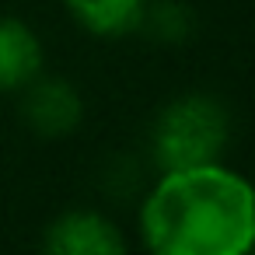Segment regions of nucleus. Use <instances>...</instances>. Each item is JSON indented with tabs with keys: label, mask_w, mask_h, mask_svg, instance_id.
Segmentation results:
<instances>
[{
	"label": "nucleus",
	"mask_w": 255,
	"mask_h": 255,
	"mask_svg": "<svg viewBox=\"0 0 255 255\" xmlns=\"http://www.w3.org/2000/svg\"><path fill=\"white\" fill-rule=\"evenodd\" d=\"M234 119L231 109L210 91H182L168 98L150 119L147 150L157 171L199 168L224 161Z\"/></svg>",
	"instance_id": "nucleus-2"
},
{
	"label": "nucleus",
	"mask_w": 255,
	"mask_h": 255,
	"mask_svg": "<svg viewBox=\"0 0 255 255\" xmlns=\"http://www.w3.org/2000/svg\"><path fill=\"white\" fill-rule=\"evenodd\" d=\"M140 28H150V35L161 42H182L192 32V14L182 0H150Z\"/></svg>",
	"instance_id": "nucleus-7"
},
{
	"label": "nucleus",
	"mask_w": 255,
	"mask_h": 255,
	"mask_svg": "<svg viewBox=\"0 0 255 255\" xmlns=\"http://www.w3.org/2000/svg\"><path fill=\"white\" fill-rule=\"evenodd\" d=\"M150 255H245L255 241V185L227 164L161 171L136 210Z\"/></svg>",
	"instance_id": "nucleus-1"
},
{
	"label": "nucleus",
	"mask_w": 255,
	"mask_h": 255,
	"mask_svg": "<svg viewBox=\"0 0 255 255\" xmlns=\"http://www.w3.org/2000/svg\"><path fill=\"white\" fill-rule=\"evenodd\" d=\"M39 252L42 255H129V241L109 213L74 206L56 213L42 227Z\"/></svg>",
	"instance_id": "nucleus-3"
},
{
	"label": "nucleus",
	"mask_w": 255,
	"mask_h": 255,
	"mask_svg": "<svg viewBox=\"0 0 255 255\" xmlns=\"http://www.w3.org/2000/svg\"><path fill=\"white\" fill-rule=\"evenodd\" d=\"M18 95H21V119L35 136L60 140V136H70L84 123V98L77 84H70L67 77L39 74Z\"/></svg>",
	"instance_id": "nucleus-4"
},
{
	"label": "nucleus",
	"mask_w": 255,
	"mask_h": 255,
	"mask_svg": "<svg viewBox=\"0 0 255 255\" xmlns=\"http://www.w3.org/2000/svg\"><path fill=\"white\" fill-rule=\"evenodd\" d=\"M150 0H63V11L95 39H123L140 32Z\"/></svg>",
	"instance_id": "nucleus-6"
},
{
	"label": "nucleus",
	"mask_w": 255,
	"mask_h": 255,
	"mask_svg": "<svg viewBox=\"0 0 255 255\" xmlns=\"http://www.w3.org/2000/svg\"><path fill=\"white\" fill-rule=\"evenodd\" d=\"M46 67V46L39 32L11 14H0V98L18 95Z\"/></svg>",
	"instance_id": "nucleus-5"
},
{
	"label": "nucleus",
	"mask_w": 255,
	"mask_h": 255,
	"mask_svg": "<svg viewBox=\"0 0 255 255\" xmlns=\"http://www.w3.org/2000/svg\"><path fill=\"white\" fill-rule=\"evenodd\" d=\"M245 255H255V241H252V248H248V252H245Z\"/></svg>",
	"instance_id": "nucleus-8"
},
{
	"label": "nucleus",
	"mask_w": 255,
	"mask_h": 255,
	"mask_svg": "<svg viewBox=\"0 0 255 255\" xmlns=\"http://www.w3.org/2000/svg\"><path fill=\"white\" fill-rule=\"evenodd\" d=\"M252 185H255V182H252Z\"/></svg>",
	"instance_id": "nucleus-9"
}]
</instances>
